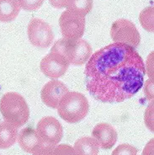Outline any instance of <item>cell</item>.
I'll return each mask as SVG.
<instances>
[{
    "instance_id": "cell-23",
    "label": "cell",
    "mask_w": 154,
    "mask_h": 155,
    "mask_svg": "<svg viewBox=\"0 0 154 155\" xmlns=\"http://www.w3.org/2000/svg\"><path fill=\"white\" fill-rule=\"evenodd\" d=\"M54 146H44L33 153V155H52Z\"/></svg>"
},
{
    "instance_id": "cell-24",
    "label": "cell",
    "mask_w": 154,
    "mask_h": 155,
    "mask_svg": "<svg viewBox=\"0 0 154 155\" xmlns=\"http://www.w3.org/2000/svg\"><path fill=\"white\" fill-rule=\"evenodd\" d=\"M68 1L69 0H49L51 6H53L56 8H66Z\"/></svg>"
},
{
    "instance_id": "cell-1",
    "label": "cell",
    "mask_w": 154,
    "mask_h": 155,
    "mask_svg": "<svg viewBox=\"0 0 154 155\" xmlns=\"http://www.w3.org/2000/svg\"><path fill=\"white\" fill-rule=\"evenodd\" d=\"M145 62L135 48L114 42L95 51L85 67L86 88L103 103H120L143 88Z\"/></svg>"
},
{
    "instance_id": "cell-18",
    "label": "cell",
    "mask_w": 154,
    "mask_h": 155,
    "mask_svg": "<svg viewBox=\"0 0 154 155\" xmlns=\"http://www.w3.org/2000/svg\"><path fill=\"white\" fill-rule=\"evenodd\" d=\"M137 148L130 144L123 143L116 147L111 155H136Z\"/></svg>"
},
{
    "instance_id": "cell-4",
    "label": "cell",
    "mask_w": 154,
    "mask_h": 155,
    "mask_svg": "<svg viewBox=\"0 0 154 155\" xmlns=\"http://www.w3.org/2000/svg\"><path fill=\"white\" fill-rule=\"evenodd\" d=\"M51 51H55L64 56L70 64L82 66L89 61L92 54V47L84 39L70 40L62 38L57 41Z\"/></svg>"
},
{
    "instance_id": "cell-19",
    "label": "cell",
    "mask_w": 154,
    "mask_h": 155,
    "mask_svg": "<svg viewBox=\"0 0 154 155\" xmlns=\"http://www.w3.org/2000/svg\"><path fill=\"white\" fill-rule=\"evenodd\" d=\"M20 8L26 11H35L41 7L45 0H18Z\"/></svg>"
},
{
    "instance_id": "cell-9",
    "label": "cell",
    "mask_w": 154,
    "mask_h": 155,
    "mask_svg": "<svg viewBox=\"0 0 154 155\" xmlns=\"http://www.w3.org/2000/svg\"><path fill=\"white\" fill-rule=\"evenodd\" d=\"M70 63L64 56L55 51H51L40 63L41 71L46 77L55 79L62 77L69 68Z\"/></svg>"
},
{
    "instance_id": "cell-11",
    "label": "cell",
    "mask_w": 154,
    "mask_h": 155,
    "mask_svg": "<svg viewBox=\"0 0 154 155\" xmlns=\"http://www.w3.org/2000/svg\"><path fill=\"white\" fill-rule=\"evenodd\" d=\"M93 137L100 144L102 149H110L117 141V132L111 125L99 123L93 129Z\"/></svg>"
},
{
    "instance_id": "cell-25",
    "label": "cell",
    "mask_w": 154,
    "mask_h": 155,
    "mask_svg": "<svg viewBox=\"0 0 154 155\" xmlns=\"http://www.w3.org/2000/svg\"><path fill=\"white\" fill-rule=\"evenodd\" d=\"M153 139L149 141V143L146 144V147H144L143 153L142 155H153Z\"/></svg>"
},
{
    "instance_id": "cell-5",
    "label": "cell",
    "mask_w": 154,
    "mask_h": 155,
    "mask_svg": "<svg viewBox=\"0 0 154 155\" xmlns=\"http://www.w3.org/2000/svg\"><path fill=\"white\" fill-rule=\"evenodd\" d=\"M110 36L114 42L126 44L133 48L141 42V35L135 24L126 19H119L112 24Z\"/></svg>"
},
{
    "instance_id": "cell-13",
    "label": "cell",
    "mask_w": 154,
    "mask_h": 155,
    "mask_svg": "<svg viewBox=\"0 0 154 155\" xmlns=\"http://www.w3.org/2000/svg\"><path fill=\"white\" fill-rule=\"evenodd\" d=\"M73 148L76 155H98L100 144L91 137H83L75 142Z\"/></svg>"
},
{
    "instance_id": "cell-17",
    "label": "cell",
    "mask_w": 154,
    "mask_h": 155,
    "mask_svg": "<svg viewBox=\"0 0 154 155\" xmlns=\"http://www.w3.org/2000/svg\"><path fill=\"white\" fill-rule=\"evenodd\" d=\"M153 7H146L143 11L140 13L139 20L140 23L146 31L149 32H153L154 30V21H153Z\"/></svg>"
},
{
    "instance_id": "cell-16",
    "label": "cell",
    "mask_w": 154,
    "mask_h": 155,
    "mask_svg": "<svg viewBox=\"0 0 154 155\" xmlns=\"http://www.w3.org/2000/svg\"><path fill=\"white\" fill-rule=\"evenodd\" d=\"M66 8L68 11L85 17L92 10L93 0H69Z\"/></svg>"
},
{
    "instance_id": "cell-7",
    "label": "cell",
    "mask_w": 154,
    "mask_h": 155,
    "mask_svg": "<svg viewBox=\"0 0 154 155\" xmlns=\"http://www.w3.org/2000/svg\"><path fill=\"white\" fill-rule=\"evenodd\" d=\"M28 37L31 43L39 48H47L53 42L54 34L51 25L43 19L34 18L28 25Z\"/></svg>"
},
{
    "instance_id": "cell-6",
    "label": "cell",
    "mask_w": 154,
    "mask_h": 155,
    "mask_svg": "<svg viewBox=\"0 0 154 155\" xmlns=\"http://www.w3.org/2000/svg\"><path fill=\"white\" fill-rule=\"evenodd\" d=\"M36 132L45 146H57L63 137V127L53 116H45L39 120Z\"/></svg>"
},
{
    "instance_id": "cell-15",
    "label": "cell",
    "mask_w": 154,
    "mask_h": 155,
    "mask_svg": "<svg viewBox=\"0 0 154 155\" xmlns=\"http://www.w3.org/2000/svg\"><path fill=\"white\" fill-rule=\"evenodd\" d=\"M18 137V128L6 121L0 123V148L6 149L15 143Z\"/></svg>"
},
{
    "instance_id": "cell-2",
    "label": "cell",
    "mask_w": 154,
    "mask_h": 155,
    "mask_svg": "<svg viewBox=\"0 0 154 155\" xmlns=\"http://www.w3.org/2000/svg\"><path fill=\"white\" fill-rule=\"evenodd\" d=\"M0 112L6 122L16 128L21 127L30 118L27 102L22 95L16 92H8L2 96Z\"/></svg>"
},
{
    "instance_id": "cell-3",
    "label": "cell",
    "mask_w": 154,
    "mask_h": 155,
    "mask_svg": "<svg viewBox=\"0 0 154 155\" xmlns=\"http://www.w3.org/2000/svg\"><path fill=\"white\" fill-rule=\"evenodd\" d=\"M89 104L84 94L71 91L63 96L57 106L58 115L63 120L71 123H77L88 115Z\"/></svg>"
},
{
    "instance_id": "cell-20",
    "label": "cell",
    "mask_w": 154,
    "mask_h": 155,
    "mask_svg": "<svg viewBox=\"0 0 154 155\" xmlns=\"http://www.w3.org/2000/svg\"><path fill=\"white\" fill-rule=\"evenodd\" d=\"M52 155H76V153L71 145L59 144L55 146Z\"/></svg>"
},
{
    "instance_id": "cell-10",
    "label": "cell",
    "mask_w": 154,
    "mask_h": 155,
    "mask_svg": "<svg viewBox=\"0 0 154 155\" xmlns=\"http://www.w3.org/2000/svg\"><path fill=\"white\" fill-rule=\"evenodd\" d=\"M68 91L64 83L59 80H51L47 82L41 89V101L48 107L57 109L61 100Z\"/></svg>"
},
{
    "instance_id": "cell-8",
    "label": "cell",
    "mask_w": 154,
    "mask_h": 155,
    "mask_svg": "<svg viewBox=\"0 0 154 155\" xmlns=\"http://www.w3.org/2000/svg\"><path fill=\"white\" fill-rule=\"evenodd\" d=\"M59 25L63 38L77 40L84 34L85 17L66 10L59 18Z\"/></svg>"
},
{
    "instance_id": "cell-14",
    "label": "cell",
    "mask_w": 154,
    "mask_h": 155,
    "mask_svg": "<svg viewBox=\"0 0 154 155\" xmlns=\"http://www.w3.org/2000/svg\"><path fill=\"white\" fill-rule=\"evenodd\" d=\"M20 8L18 0H0V21L8 23L15 20Z\"/></svg>"
},
{
    "instance_id": "cell-12",
    "label": "cell",
    "mask_w": 154,
    "mask_h": 155,
    "mask_svg": "<svg viewBox=\"0 0 154 155\" xmlns=\"http://www.w3.org/2000/svg\"><path fill=\"white\" fill-rule=\"evenodd\" d=\"M18 143L24 151L33 153L45 145L35 129L26 127L22 129L18 136Z\"/></svg>"
},
{
    "instance_id": "cell-21",
    "label": "cell",
    "mask_w": 154,
    "mask_h": 155,
    "mask_svg": "<svg viewBox=\"0 0 154 155\" xmlns=\"http://www.w3.org/2000/svg\"><path fill=\"white\" fill-rule=\"evenodd\" d=\"M145 122L146 127L150 129L152 132H153V102H152L150 105L147 107L145 113Z\"/></svg>"
},
{
    "instance_id": "cell-22",
    "label": "cell",
    "mask_w": 154,
    "mask_h": 155,
    "mask_svg": "<svg viewBox=\"0 0 154 155\" xmlns=\"http://www.w3.org/2000/svg\"><path fill=\"white\" fill-rule=\"evenodd\" d=\"M144 93L149 101H153V80L152 79L150 78L147 81H146Z\"/></svg>"
}]
</instances>
